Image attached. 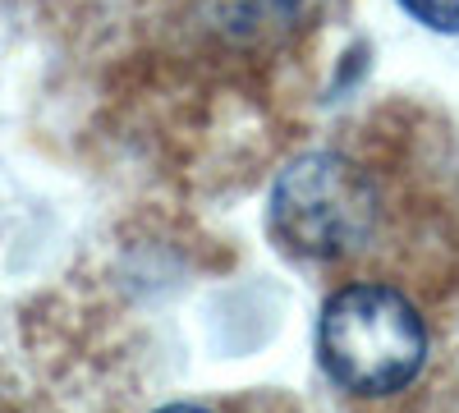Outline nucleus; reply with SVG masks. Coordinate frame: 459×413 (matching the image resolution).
I'll list each match as a JSON object with an SVG mask.
<instances>
[{"mask_svg":"<svg viewBox=\"0 0 459 413\" xmlns=\"http://www.w3.org/2000/svg\"><path fill=\"white\" fill-rule=\"evenodd\" d=\"M317 358L335 386L391 395L428 363V326L391 285H344L317 317Z\"/></svg>","mask_w":459,"mask_h":413,"instance_id":"obj_1","label":"nucleus"},{"mask_svg":"<svg viewBox=\"0 0 459 413\" xmlns=\"http://www.w3.org/2000/svg\"><path fill=\"white\" fill-rule=\"evenodd\" d=\"M381 198L372 179L340 152H308L272 189V230L299 257H344L368 244Z\"/></svg>","mask_w":459,"mask_h":413,"instance_id":"obj_2","label":"nucleus"},{"mask_svg":"<svg viewBox=\"0 0 459 413\" xmlns=\"http://www.w3.org/2000/svg\"><path fill=\"white\" fill-rule=\"evenodd\" d=\"M198 19L230 47H272L299 23V0H198Z\"/></svg>","mask_w":459,"mask_h":413,"instance_id":"obj_3","label":"nucleus"},{"mask_svg":"<svg viewBox=\"0 0 459 413\" xmlns=\"http://www.w3.org/2000/svg\"><path fill=\"white\" fill-rule=\"evenodd\" d=\"M400 5L432 32H446V37L459 32V0H400Z\"/></svg>","mask_w":459,"mask_h":413,"instance_id":"obj_4","label":"nucleus"},{"mask_svg":"<svg viewBox=\"0 0 459 413\" xmlns=\"http://www.w3.org/2000/svg\"><path fill=\"white\" fill-rule=\"evenodd\" d=\"M157 413H207V409H198V404H170V409H157Z\"/></svg>","mask_w":459,"mask_h":413,"instance_id":"obj_5","label":"nucleus"}]
</instances>
